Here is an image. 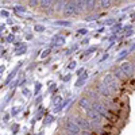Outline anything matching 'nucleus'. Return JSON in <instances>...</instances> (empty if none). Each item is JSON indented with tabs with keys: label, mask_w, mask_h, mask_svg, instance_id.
Returning a JSON list of instances; mask_svg holds the SVG:
<instances>
[{
	"label": "nucleus",
	"mask_w": 135,
	"mask_h": 135,
	"mask_svg": "<svg viewBox=\"0 0 135 135\" xmlns=\"http://www.w3.org/2000/svg\"><path fill=\"white\" fill-rule=\"evenodd\" d=\"M69 78H70V76H65V77H64V81H66V80H69Z\"/></svg>",
	"instance_id": "nucleus-17"
},
{
	"label": "nucleus",
	"mask_w": 135,
	"mask_h": 135,
	"mask_svg": "<svg viewBox=\"0 0 135 135\" xmlns=\"http://www.w3.org/2000/svg\"><path fill=\"white\" fill-rule=\"evenodd\" d=\"M74 66H76V62H70L69 64V69H74Z\"/></svg>",
	"instance_id": "nucleus-16"
},
{
	"label": "nucleus",
	"mask_w": 135,
	"mask_h": 135,
	"mask_svg": "<svg viewBox=\"0 0 135 135\" xmlns=\"http://www.w3.org/2000/svg\"><path fill=\"white\" fill-rule=\"evenodd\" d=\"M41 2H42V0H30V6L31 7H35V6L41 4Z\"/></svg>",
	"instance_id": "nucleus-13"
},
{
	"label": "nucleus",
	"mask_w": 135,
	"mask_h": 135,
	"mask_svg": "<svg viewBox=\"0 0 135 135\" xmlns=\"http://www.w3.org/2000/svg\"><path fill=\"white\" fill-rule=\"evenodd\" d=\"M76 7H77V12H83L85 8V0H76Z\"/></svg>",
	"instance_id": "nucleus-8"
},
{
	"label": "nucleus",
	"mask_w": 135,
	"mask_h": 135,
	"mask_svg": "<svg viewBox=\"0 0 135 135\" xmlns=\"http://www.w3.org/2000/svg\"><path fill=\"white\" fill-rule=\"evenodd\" d=\"M86 112V116L89 118V120H92V122H96V123H105V119L101 116L99 112H96L93 108H91V109H88V111H85Z\"/></svg>",
	"instance_id": "nucleus-5"
},
{
	"label": "nucleus",
	"mask_w": 135,
	"mask_h": 135,
	"mask_svg": "<svg viewBox=\"0 0 135 135\" xmlns=\"http://www.w3.org/2000/svg\"><path fill=\"white\" fill-rule=\"evenodd\" d=\"M53 4H54V0H42V2H41V7H42L43 9L50 8Z\"/></svg>",
	"instance_id": "nucleus-9"
},
{
	"label": "nucleus",
	"mask_w": 135,
	"mask_h": 135,
	"mask_svg": "<svg viewBox=\"0 0 135 135\" xmlns=\"http://www.w3.org/2000/svg\"><path fill=\"white\" fill-rule=\"evenodd\" d=\"M92 105H93V103H92V99L83 97V99L80 100V107H81L83 109H85V111L91 109V108H92Z\"/></svg>",
	"instance_id": "nucleus-7"
},
{
	"label": "nucleus",
	"mask_w": 135,
	"mask_h": 135,
	"mask_svg": "<svg viewBox=\"0 0 135 135\" xmlns=\"http://www.w3.org/2000/svg\"><path fill=\"white\" fill-rule=\"evenodd\" d=\"M95 3H96V0H85V8L89 9V11H92L95 8V6H96Z\"/></svg>",
	"instance_id": "nucleus-10"
},
{
	"label": "nucleus",
	"mask_w": 135,
	"mask_h": 135,
	"mask_svg": "<svg viewBox=\"0 0 135 135\" xmlns=\"http://www.w3.org/2000/svg\"><path fill=\"white\" fill-rule=\"evenodd\" d=\"M103 83H104L109 89H111L112 92H116L118 89H119V85H118V81H116L115 76H114V74H111V73H108V74H105V76H104Z\"/></svg>",
	"instance_id": "nucleus-2"
},
{
	"label": "nucleus",
	"mask_w": 135,
	"mask_h": 135,
	"mask_svg": "<svg viewBox=\"0 0 135 135\" xmlns=\"http://www.w3.org/2000/svg\"><path fill=\"white\" fill-rule=\"evenodd\" d=\"M115 76H116V77H118V78H122V76H123V74H122V72H120V69H119V70H116V72H115Z\"/></svg>",
	"instance_id": "nucleus-15"
},
{
	"label": "nucleus",
	"mask_w": 135,
	"mask_h": 135,
	"mask_svg": "<svg viewBox=\"0 0 135 135\" xmlns=\"http://www.w3.org/2000/svg\"><path fill=\"white\" fill-rule=\"evenodd\" d=\"M96 91H97V93L99 95H101V96H104V97H111L112 96V92L111 89L104 84V83H101V84H99L97 86H96Z\"/></svg>",
	"instance_id": "nucleus-6"
},
{
	"label": "nucleus",
	"mask_w": 135,
	"mask_h": 135,
	"mask_svg": "<svg viewBox=\"0 0 135 135\" xmlns=\"http://www.w3.org/2000/svg\"><path fill=\"white\" fill-rule=\"evenodd\" d=\"M112 3V0H101L100 2V7H103V8H108Z\"/></svg>",
	"instance_id": "nucleus-11"
},
{
	"label": "nucleus",
	"mask_w": 135,
	"mask_h": 135,
	"mask_svg": "<svg viewBox=\"0 0 135 135\" xmlns=\"http://www.w3.org/2000/svg\"><path fill=\"white\" fill-rule=\"evenodd\" d=\"M119 69H120L122 74L126 78H131V77H134V74H135V68H134V64H131V62L122 64Z\"/></svg>",
	"instance_id": "nucleus-3"
},
{
	"label": "nucleus",
	"mask_w": 135,
	"mask_h": 135,
	"mask_svg": "<svg viewBox=\"0 0 135 135\" xmlns=\"http://www.w3.org/2000/svg\"><path fill=\"white\" fill-rule=\"evenodd\" d=\"M92 108H93L96 112H99V114L103 116L105 120H112V119H114V115H112L111 109H109L108 107H105V104L100 103V101H93Z\"/></svg>",
	"instance_id": "nucleus-1"
},
{
	"label": "nucleus",
	"mask_w": 135,
	"mask_h": 135,
	"mask_svg": "<svg viewBox=\"0 0 135 135\" xmlns=\"http://www.w3.org/2000/svg\"><path fill=\"white\" fill-rule=\"evenodd\" d=\"M81 135H95V134L91 132V131H88V130H84V131L81 132Z\"/></svg>",
	"instance_id": "nucleus-14"
},
{
	"label": "nucleus",
	"mask_w": 135,
	"mask_h": 135,
	"mask_svg": "<svg viewBox=\"0 0 135 135\" xmlns=\"http://www.w3.org/2000/svg\"><path fill=\"white\" fill-rule=\"evenodd\" d=\"M62 12L64 15L66 16H73L77 14V7H76V3L74 2H68L64 4V8H62Z\"/></svg>",
	"instance_id": "nucleus-4"
},
{
	"label": "nucleus",
	"mask_w": 135,
	"mask_h": 135,
	"mask_svg": "<svg viewBox=\"0 0 135 135\" xmlns=\"http://www.w3.org/2000/svg\"><path fill=\"white\" fill-rule=\"evenodd\" d=\"M55 25H58V26H70V22L69 20H57L55 22Z\"/></svg>",
	"instance_id": "nucleus-12"
}]
</instances>
